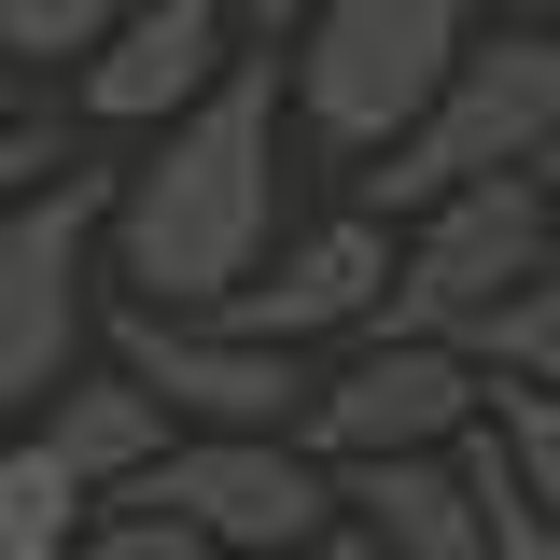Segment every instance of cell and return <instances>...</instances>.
<instances>
[{
    "label": "cell",
    "mask_w": 560,
    "mask_h": 560,
    "mask_svg": "<svg viewBox=\"0 0 560 560\" xmlns=\"http://www.w3.org/2000/svg\"><path fill=\"white\" fill-rule=\"evenodd\" d=\"M98 350L168 407V434H280L308 407V364L210 308H154V294H98Z\"/></svg>",
    "instance_id": "obj_7"
},
{
    "label": "cell",
    "mask_w": 560,
    "mask_h": 560,
    "mask_svg": "<svg viewBox=\"0 0 560 560\" xmlns=\"http://www.w3.org/2000/svg\"><path fill=\"white\" fill-rule=\"evenodd\" d=\"M463 57V0H308L294 14V127L378 154Z\"/></svg>",
    "instance_id": "obj_4"
},
{
    "label": "cell",
    "mask_w": 560,
    "mask_h": 560,
    "mask_svg": "<svg viewBox=\"0 0 560 560\" xmlns=\"http://www.w3.org/2000/svg\"><path fill=\"white\" fill-rule=\"evenodd\" d=\"M533 183H547V197H560V127H547V154H533Z\"/></svg>",
    "instance_id": "obj_21"
},
{
    "label": "cell",
    "mask_w": 560,
    "mask_h": 560,
    "mask_svg": "<svg viewBox=\"0 0 560 560\" xmlns=\"http://www.w3.org/2000/svg\"><path fill=\"white\" fill-rule=\"evenodd\" d=\"M140 504H168L183 533H210V560H308L337 533V463L280 420V434H168L140 463Z\"/></svg>",
    "instance_id": "obj_5"
},
{
    "label": "cell",
    "mask_w": 560,
    "mask_h": 560,
    "mask_svg": "<svg viewBox=\"0 0 560 560\" xmlns=\"http://www.w3.org/2000/svg\"><path fill=\"white\" fill-rule=\"evenodd\" d=\"M267 238H280V57H224L168 127H140V168H113L98 267L154 308H210Z\"/></svg>",
    "instance_id": "obj_1"
},
{
    "label": "cell",
    "mask_w": 560,
    "mask_h": 560,
    "mask_svg": "<svg viewBox=\"0 0 560 560\" xmlns=\"http://www.w3.org/2000/svg\"><path fill=\"white\" fill-rule=\"evenodd\" d=\"M224 28H238V0H127V14L70 57L84 70V113H98V127H168L210 70H224Z\"/></svg>",
    "instance_id": "obj_10"
},
{
    "label": "cell",
    "mask_w": 560,
    "mask_h": 560,
    "mask_svg": "<svg viewBox=\"0 0 560 560\" xmlns=\"http://www.w3.org/2000/svg\"><path fill=\"white\" fill-rule=\"evenodd\" d=\"M57 560H210V533H183L168 504H140V490H98L84 504V533H70Z\"/></svg>",
    "instance_id": "obj_16"
},
{
    "label": "cell",
    "mask_w": 560,
    "mask_h": 560,
    "mask_svg": "<svg viewBox=\"0 0 560 560\" xmlns=\"http://www.w3.org/2000/svg\"><path fill=\"white\" fill-rule=\"evenodd\" d=\"M378 280H393V224L350 197L337 224H308V238H267L253 267L210 294V323H238V337H267V350L364 337V323H378Z\"/></svg>",
    "instance_id": "obj_9"
},
{
    "label": "cell",
    "mask_w": 560,
    "mask_h": 560,
    "mask_svg": "<svg viewBox=\"0 0 560 560\" xmlns=\"http://www.w3.org/2000/svg\"><path fill=\"white\" fill-rule=\"evenodd\" d=\"M113 14H127V0H0V57H43V70H57V57H84Z\"/></svg>",
    "instance_id": "obj_17"
},
{
    "label": "cell",
    "mask_w": 560,
    "mask_h": 560,
    "mask_svg": "<svg viewBox=\"0 0 560 560\" xmlns=\"http://www.w3.org/2000/svg\"><path fill=\"white\" fill-rule=\"evenodd\" d=\"M14 434H43V448H57V463H70L84 490H127L140 463L168 448V407L140 393L113 350H84V364H70V378H57V393H43L28 420H14Z\"/></svg>",
    "instance_id": "obj_12"
},
{
    "label": "cell",
    "mask_w": 560,
    "mask_h": 560,
    "mask_svg": "<svg viewBox=\"0 0 560 560\" xmlns=\"http://www.w3.org/2000/svg\"><path fill=\"white\" fill-rule=\"evenodd\" d=\"M337 518L393 560H477V490H463V448H364L337 463Z\"/></svg>",
    "instance_id": "obj_11"
},
{
    "label": "cell",
    "mask_w": 560,
    "mask_h": 560,
    "mask_svg": "<svg viewBox=\"0 0 560 560\" xmlns=\"http://www.w3.org/2000/svg\"><path fill=\"white\" fill-rule=\"evenodd\" d=\"M0 113H28V98H14V84H0Z\"/></svg>",
    "instance_id": "obj_22"
},
{
    "label": "cell",
    "mask_w": 560,
    "mask_h": 560,
    "mask_svg": "<svg viewBox=\"0 0 560 560\" xmlns=\"http://www.w3.org/2000/svg\"><path fill=\"white\" fill-rule=\"evenodd\" d=\"M463 420H477L463 337H393V323H364V350H350L337 378H308L294 434H308L323 463H364V448H448Z\"/></svg>",
    "instance_id": "obj_8"
},
{
    "label": "cell",
    "mask_w": 560,
    "mask_h": 560,
    "mask_svg": "<svg viewBox=\"0 0 560 560\" xmlns=\"http://www.w3.org/2000/svg\"><path fill=\"white\" fill-rule=\"evenodd\" d=\"M98 224H113V168L70 154L28 197H0V420H28L98 350Z\"/></svg>",
    "instance_id": "obj_2"
},
{
    "label": "cell",
    "mask_w": 560,
    "mask_h": 560,
    "mask_svg": "<svg viewBox=\"0 0 560 560\" xmlns=\"http://www.w3.org/2000/svg\"><path fill=\"white\" fill-rule=\"evenodd\" d=\"M323 560H393V547H364V533H350V518H337V533H323Z\"/></svg>",
    "instance_id": "obj_19"
},
{
    "label": "cell",
    "mask_w": 560,
    "mask_h": 560,
    "mask_svg": "<svg viewBox=\"0 0 560 560\" xmlns=\"http://www.w3.org/2000/svg\"><path fill=\"white\" fill-rule=\"evenodd\" d=\"M547 267H560V224H547Z\"/></svg>",
    "instance_id": "obj_23"
},
{
    "label": "cell",
    "mask_w": 560,
    "mask_h": 560,
    "mask_svg": "<svg viewBox=\"0 0 560 560\" xmlns=\"http://www.w3.org/2000/svg\"><path fill=\"white\" fill-rule=\"evenodd\" d=\"M308 560H323V547H308Z\"/></svg>",
    "instance_id": "obj_24"
},
{
    "label": "cell",
    "mask_w": 560,
    "mask_h": 560,
    "mask_svg": "<svg viewBox=\"0 0 560 560\" xmlns=\"http://www.w3.org/2000/svg\"><path fill=\"white\" fill-rule=\"evenodd\" d=\"M463 364H477V378H533V393H560V267L504 280L477 323H463Z\"/></svg>",
    "instance_id": "obj_14"
},
{
    "label": "cell",
    "mask_w": 560,
    "mask_h": 560,
    "mask_svg": "<svg viewBox=\"0 0 560 560\" xmlns=\"http://www.w3.org/2000/svg\"><path fill=\"white\" fill-rule=\"evenodd\" d=\"M84 504H98V490L70 477L43 434H0V560H57L70 533H84Z\"/></svg>",
    "instance_id": "obj_13"
},
{
    "label": "cell",
    "mask_w": 560,
    "mask_h": 560,
    "mask_svg": "<svg viewBox=\"0 0 560 560\" xmlns=\"http://www.w3.org/2000/svg\"><path fill=\"white\" fill-rule=\"evenodd\" d=\"M43 168H57V127L43 113H0V197H28Z\"/></svg>",
    "instance_id": "obj_18"
},
{
    "label": "cell",
    "mask_w": 560,
    "mask_h": 560,
    "mask_svg": "<svg viewBox=\"0 0 560 560\" xmlns=\"http://www.w3.org/2000/svg\"><path fill=\"white\" fill-rule=\"evenodd\" d=\"M477 420H490V448H504V477L533 490V504H560V393H533V378H477Z\"/></svg>",
    "instance_id": "obj_15"
},
{
    "label": "cell",
    "mask_w": 560,
    "mask_h": 560,
    "mask_svg": "<svg viewBox=\"0 0 560 560\" xmlns=\"http://www.w3.org/2000/svg\"><path fill=\"white\" fill-rule=\"evenodd\" d=\"M560 127V28H504V43H463L448 84L420 98L407 127L378 140V168H364V210L378 224H407L420 197H448V183H477V168H533Z\"/></svg>",
    "instance_id": "obj_3"
},
{
    "label": "cell",
    "mask_w": 560,
    "mask_h": 560,
    "mask_svg": "<svg viewBox=\"0 0 560 560\" xmlns=\"http://www.w3.org/2000/svg\"><path fill=\"white\" fill-rule=\"evenodd\" d=\"M547 224L560 197L533 183V168H477V183H448V197H420L407 224H393V280H378V323L393 337H463L504 280L547 267Z\"/></svg>",
    "instance_id": "obj_6"
},
{
    "label": "cell",
    "mask_w": 560,
    "mask_h": 560,
    "mask_svg": "<svg viewBox=\"0 0 560 560\" xmlns=\"http://www.w3.org/2000/svg\"><path fill=\"white\" fill-rule=\"evenodd\" d=\"M238 14H253V28H294V14H308V0H238Z\"/></svg>",
    "instance_id": "obj_20"
}]
</instances>
